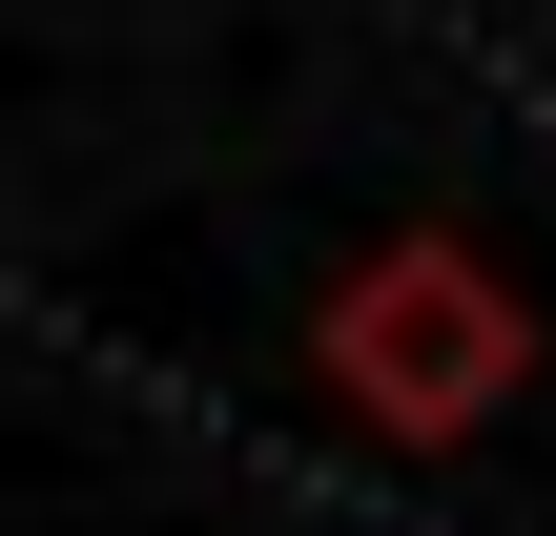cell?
I'll return each instance as SVG.
<instances>
[{
    "instance_id": "obj_1",
    "label": "cell",
    "mask_w": 556,
    "mask_h": 536,
    "mask_svg": "<svg viewBox=\"0 0 556 536\" xmlns=\"http://www.w3.org/2000/svg\"><path fill=\"white\" fill-rule=\"evenodd\" d=\"M330 392L371 413V434H475L495 392H516V351H536V310L454 248V227H413V248H371L351 289H330Z\"/></svg>"
}]
</instances>
